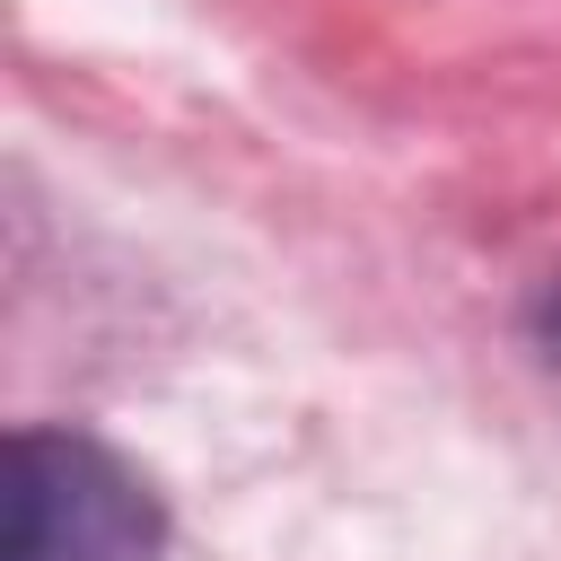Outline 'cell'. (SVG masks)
Segmentation results:
<instances>
[{
	"label": "cell",
	"instance_id": "6da1fadb",
	"mask_svg": "<svg viewBox=\"0 0 561 561\" xmlns=\"http://www.w3.org/2000/svg\"><path fill=\"white\" fill-rule=\"evenodd\" d=\"M158 491L88 430L26 421L0 447V561H158Z\"/></svg>",
	"mask_w": 561,
	"mask_h": 561
},
{
	"label": "cell",
	"instance_id": "7a4b0ae2",
	"mask_svg": "<svg viewBox=\"0 0 561 561\" xmlns=\"http://www.w3.org/2000/svg\"><path fill=\"white\" fill-rule=\"evenodd\" d=\"M535 342H543V359H561V280L535 298Z\"/></svg>",
	"mask_w": 561,
	"mask_h": 561
}]
</instances>
